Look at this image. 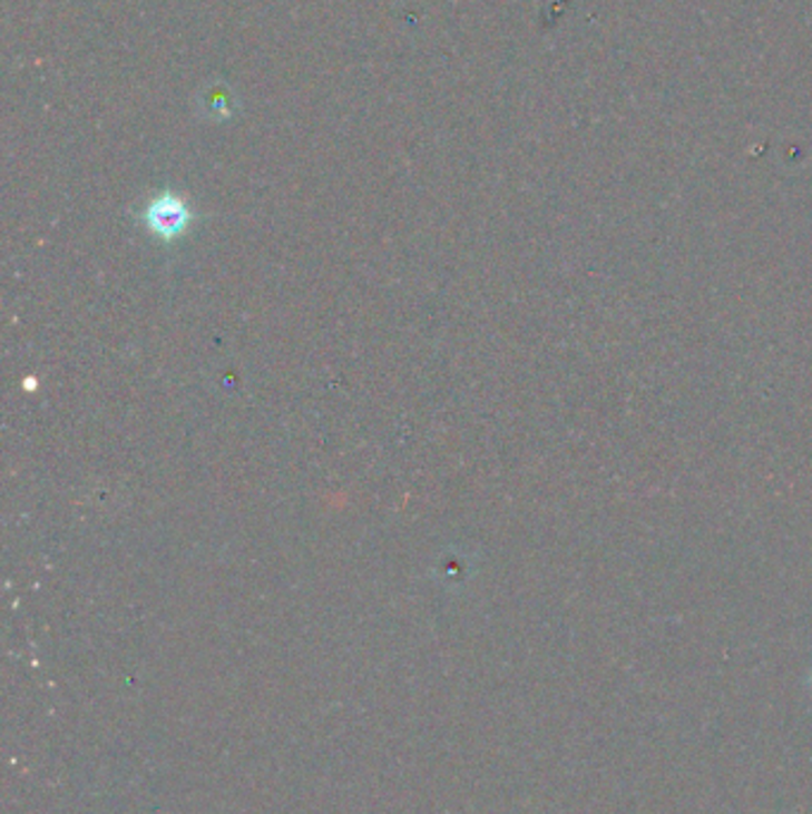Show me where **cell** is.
<instances>
[{
	"label": "cell",
	"instance_id": "obj_1",
	"mask_svg": "<svg viewBox=\"0 0 812 814\" xmlns=\"http://www.w3.org/2000/svg\"><path fill=\"white\" fill-rule=\"evenodd\" d=\"M146 229L155 236L172 244V241L182 238L194 222V213L179 196L175 194H163L155 196L141 215Z\"/></svg>",
	"mask_w": 812,
	"mask_h": 814
}]
</instances>
